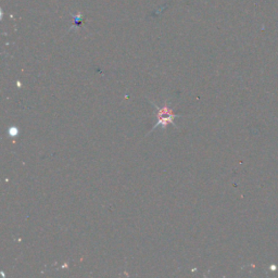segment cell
Masks as SVG:
<instances>
[{
	"label": "cell",
	"mask_w": 278,
	"mask_h": 278,
	"mask_svg": "<svg viewBox=\"0 0 278 278\" xmlns=\"http://www.w3.org/2000/svg\"><path fill=\"white\" fill-rule=\"evenodd\" d=\"M153 106L156 107L155 116L157 118V122H156V125L153 126L152 131H155V128L160 125L164 128L168 125V124H174L173 122L174 118L181 116H177V114H174L172 109L168 107L167 103H164V106H163L162 108L157 107L156 104H153Z\"/></svg>",
	"instance_id": "obj_1"
}]
</instances>
